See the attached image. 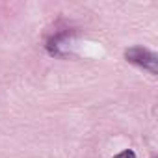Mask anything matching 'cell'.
I'll use <instances>...</instances> for the list:
<instances>
[{"label":"cell","instance_id":"7a4b0ae2","mask_svg":"<svg viewBox=\"0 0 158 158\" xmlns=\"http://www.w3.org/2000/svg\"><path fill=\"white\" fill-rule=\"evenodd\" d=\"M71 35H73V32H60V34L52 35L47 43V50L52 56H63V48L69 45Z\"/></svg>","mask_w":158,"mask_h":158},{"label":"cell","instance_id":"6da1fadb","mask_svg":"<svg viewBox=\"0 0 158 158\" xmlns=\"http://www.w3.org/2000/svg\"><path fill=\"white\" fill-rule=\"evenodd\" d=\"M125 58H127V61H130V63H134V65H138V67L149 71L151 74H156V71H158V69H156V63H158L156 54H154L152 50L145 48V47L136 45V47L127 48V50H125Z\"/></svg>","mask_w":158,"mask_h":158},{"label":"cell","instance_id":"3957f363","mask_svg":"<svg viewBox=\"0 0 158 158\" xmlns=\"http://www.w3.org/2000/svg\"><path fill=\"white\" fill-rule=\"evenodd\" d=\"M114 158H136V152L130 151V149H125V151H121L119 154H115Z\"/></svg>","mask_w":158,"mask_h":158}]
</instances>
